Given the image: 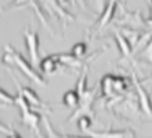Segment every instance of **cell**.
Instances as JSON below:
<instances>
[{"instance_id":"obj_25","label":"cell","mask_w":152,"mask_h":138,"mask_svg":"<svg viewBox=\"0 0 152 138\" xmlns=\"http://www.w3.org/2000/svg\"><path fill=\"white\" fill-rule=\"evenodd\" d=\"M0 132H5V134H9V135L14 134V131H12L11 128H6L3 123H0Z\"/></svg>"},{"instance_id":"obj_8","label":"cell","mask_w":152,"mask_h":138,"mask_svg":"<svg viewBox=\"0 0 152 138\" xmlns=\"http://www.w3.org/2000/svg\"><path fill=\"white\" fill-rule=\"evenodd\" d=\"M14 82H15V85L18 86V91L23 94V97L27 100V103L31 105V107H39V108H48L42 101H40V98L37 97V94L31 89V88H28V86H24V88H21V85H20V82L17 80V77H14Z\"/></svg>"},{"instance_id":"obj_26","label":"cell","mask_w":152,"mask_h":138,"mask_svg":"<svg viewBox=\"0 0 152 138\" xmlns=\"http://www.w3.org/2000/svg\"><path fill=\"white\" fill-rule=\"evenodd\" d=\"M69 3H72V5H78V3H81V5L84 6V0H69Z\"/></svg>"},{"instance_id":"obj_22","label":"cell","mask_w":152,"mask_h":138,"mask_svg":"<svg viewBox=\"0 0 152 138\" xmlns=\"http://www.w3.org/2000/svg\"><path fill=\"white\" fill-rule=\"evenodd\" d=\"M45 128H46V132H48V138H82V137H72V135H58V134H55L46 117H45Z\"/></svg>"},{"instance_id":"obj_13","label":"cell","mask_w":152,"mask_h":138,"mask_svg":"<svg viewBox=\"0 0 152 138\" xmlns=\"http://www.w3.org/2000/svg\"><path fill=\"white\" fill-rule=\"evenodd\" d=\"M130 88V80L124 76H113L112 80V91L113 95H121L124 92H127V89Z\"/></svg>"},{"instance_id":"obj_16","label":"cell","mask_w":152,"mask_h":138,"mask_svg":"<svg viewBox=\"0 0 152 138\" xmlns=\"http://www.w3.org/2000/svg\"><path fill=\"white\" fill-rule=\"evenodd\" d=\"M121 34L131 43V46H133V51H134V48L137 46V43H139V40H140V37H142V34H143V30H133V28H122L121 30Z\"/></svg>"},{"instance_id":"obj_15","label":"cell","mask_w":152,"mask_h":138,"mask_svg":"<svg viewBox=\"0 0 152 138\" xmlns=\"http://www.w3.org/2000/svg\"><path fill=\"white\" fill-rule=\"evenodd\" d=\"M63 104L67 105L69 108H76L81 105V97L79 94L76 92L75 89L73 91H67L64 95H63Z\"/></svg>"},{"instance_id":"obj_24","label":"cell","mask_w":152,"mask_h":138,"mask_svg":"<svg viewBox=\"0 0 152 138\" xmlns=\"http://www.w3.org/2000/svg\"><path fill=\"white\" fill-rule=\"evenodd\" d=\"M91 2H93V5H94V9L97 11V12H103L104 11V8H106V2H109V0H91Z\"/></svg>"},{"instance_id":"obj_3","label":"cell","mask_w":152,"mask_h":138,"mask_svg":"<svg viewBox=\"0 0 152 138\" xmlns=\"http://www.w3.org/2000/svg\"><path fill=\"white\" fill-rule=\"evenodd\" d=\"M122 17L119 20H115V22L118 25H128V28L133 30H142V28H148V18H143L140 12H127L122 9Z\"/></svg>"},{"instance_id":"obj_12","label":"cell","mask_w":152,"mask_h":138,"mask_svg":"<svg viewBox=\"0 0 152 138\" xmlns=\"http://www.w3.org/2000/svg\"><path fill=\"white\" fill-rule=\"evenodd\" d=\"M113 37H115V40H116V43H118V46H119V51H121V55L124 56V58H128V56H131V52H133V46H131V43L121 34V31H115L113 33Z\"/></svg>"},{"instance_id":"obj_20","label":"cell","mask_w":152,"mask_h":138,"mask_svg":"<svg viewBox=\"0 0 152 138\" xmlns=\"http://www.w3.org/2000/svg\"><path fill=\"white\" fill-rule=\"evenodd\" d=\"M87 49H88V48H87V43H85V42H78V43L73 45L70 53H72L73 56H76V58H82V56L87 53Z\"/></svg>"},{"instance_id":"obj_28","label":"cell","mask_w":152,"mask_h":138,"mask_svg":"<svg viewBox=\"0 0 152 138\" xmlns=\"http://www.w3.org/2000/svg\"><path fill=\"white\" fill-rule=\"evenodd\" d=\"M151 20H152V0H151V17H149Z\"/></svg>"},{"instance_id":"obj_5","label":"cell","mask_w":152,"mask_h":138,"mask_svg":"<svg viewBox=\"0 0 152 138\" xmlns=\"http://www.w3.org/2000/svg\"><path fill=\"white\" fill-rule=\"evenodd\" d=\"M24 39H26V46H27V51L30 55L31 65H39L40 59H39V36H37V33L27 27L24 30Z\"/></svg>"},{"instance_id":"obj_17","label":"cell","mask_w":152,"mask_h":138,"mask_svg":"<svg viewBox=\"0 0 152 138\" xmlns=\"http://www.w3.org/2000/svg\"><path fill=\"white\" fill-rule=\"evenodd\" d=\"M87 74H88V65H85L84 67V70H82V74H81V77H79V80H78V83H76V92L79 94V97L81 98H84L85 95H87V92L90 91L88 88H87Z\"/></svg>"},{"instance_id":"obj_7","label":"cell","mask_w":152,"mask_h":138,"mask_svg":"<svg viewBox=\"0 0 152 138\" xmlns=\"http://www.w3.org/2000/svg\"><path fill=\"white\" fill-rule=\"evenodd\" d=\"M43 6L49 11V14L51 15H54V14H57V17H60L61 20H63V24L66 25V21L67 20H73V17L63 8V5L58 2V0H43Z\"/></svg>"},{"instance_id":"obj_1","label":"cell","mask_w":152,"mask_h":138,"mask_svg":"<svg viewBox=\"0 0 152 138\" xmlns=\"http://www.w3.org/2000/svg\"><path fill=\"white\" fill-rule=\"evenodd\" d=\"M2 61H3L5 64H15L30 80H33V82H36V83H39V85H45V83H46V82L42 79V76L34 70V67L31 65V62H28V61H27L20 52H17L12 46H9V45L5 46V53H3Z\"/></svg>"},{"instance_id":"obj_21","label":"cell","mask_w":152,"mask_h":138,"mask_svg":"<svg viewBox=\"0 0 152 138\" xmlns=\"http://www.w3.org/2000/svg\"><path fill=\"white\" fill-rule=\"evenodd\" d=\"M91 125H93V117L88 116V114H84L78 119V128L81 131H90Z\"/></svg>"},{"instance_id":"obj_18","label":"cell","mask_w":152,"mask_h":138,"mask_svg":"<svg viewBox=\"0 0 152 138\" xmlns=\"http://www.w3.org/2000/svg\"><path fill=\"white\" fill-rule=\"evenodd\" d=\"M112 80H113V74H106L102 79V92H103V97H106V98H112L113 97Z\"/></svg>"},{"instance_id":"obj_10","label":"cell","mask_w":152,"mask_h":138,"mask_svg":"<svg viewBox=\"0 0 152 138\" xmlns=\"http://www.w3.org/2000/svg\"><path fill=\"white\" fill-rule=\"evenodd\" d=\"M26 5H28V6H31L34 11H36V14H37V17H39V20L46 25V28L48 30H51V27H49V24H48V21L45 20V15H43V12L40 11V8H39V5L34 2V0H14V2L8 6V8H5V11L6 9H12V8H18V6H26Z\"/></svg>"},{"instance_id":"obj_2","label":"cell","mask_w":152,"mask_h":138,"mask_svg":"<svg viewBox=\"0 0 152 138\" xmlns=\"http://www.w3.org/2000/svg\"><path fill=\"white\" fill-rule=\"evenodd\" d=\"M15 104H17V105L20 107V110H21V123L30 126V128L37 134L39 138H43L42 134H40V129H39V123H40V120H42V116H40L39 113H36V111H31L33 107L27 103V100L23 97V94H21L20 91H18V94L15 95Z\"/></svg>"},{"instance_id":"obj_19","label":"cell","mask_w":152,"mask_h":138,"mask_svg":"<svg viewBox=\"0 0 152 138\" xmlns=\"http://www.w3.org/2000/svg\"><path fill=\"white\" fill-rule=\"evenodd\" d=\"M137 59L139 61H145L148 64H152V40L137 53Z\"/></svg>"},{"instance_id":"obj_4","label":"cell","mask_w":152,"mask_h":138,"mask_svg":"<svg viewBox=\"0 0 152 138\" xmlns=\"http://www.w3.org/2000/svg\"><path fill=\"white\" fill-rule=\"evenodd\" d=\"M131 82H133V86H134V89H136V92H137V100H139V105H140L142 111H143L146 116L152 117V101H151L149 94L146 92V89H145L143 85L139 82V79H137V76H136L134 73L131 74Z\"/></svg>"},{"instance_id":"obj_11","label":"cell","mask_w":152,"mask_h":138,"mask_svg":"<svg viewBox=\"0 0 152 138\" xmlns=\"http://www.w3.org/2000/svg\"><path fill=\"white\" fill-rule=\"evenodd\" d=\"M91 138H134L133 131H106V132H90Z\"/></svg>"},{"instance_id":"obj_6","label":"cell","mask_w":152,"mask_h":138,"mask_svg":"<svg viewBox=\"0 0 152 138\" xmlns=\"http://www.w3.org/2000/svg\"><path fill=\"white\" fill-rule=\"evenodd\" d=\"M118 5H119V0H109V2H107L104 11H103V12L100 14V17H99L97 30L104 28V27L113 20V17H115V14H116V9H118Z\"/></svg>"},{"instance_id":"obj_14","label":"cell","mask_w":152,"mask_h":138,"mask_svg":"<svg viewBox=\"0 0 152 138\" xmlns=\"http://www.w3.org/2000/svg\"><path fill=\"white\" fill-rule=\"evenodd\" d=\"M57 56H58L61 64H67V65L75 67V68H81V67L84 68L87 65V61H82L81 58H76L72 53H57Z\"/></svg>"},{"instance_id":"obj_27","label":"cell","mask_w":152,"mask_h":138,"mask_svg":"<svg viewBox=\"0 0 152 138\" xmlns=\"http://www.w3.org/2000/svg\"><path fill=\"white\" fill-rule=\"evenodd\" d=\"M8 138H21V137H20V135H18L17 132H14V134H12V135H9Z\"/></svg>"},{"instance_id":"obj_23","label":"cell","mask_w":152,"mask_h":138,"mask_svg":"<svg viewBox=\"0 0 152 138\" xmlns=\"http://www.w3.org/2000/svg\"><path fill=\"white\" fill-rule=\"evenodd\" d=\"M0 101H3V103H6V104L14 105V104H15V97H14V95H9L5 89L0 88Z\"/></svg>"},{"instance_id":"obj_9","label":"cell","mask_w":152,"mask_h":138,"mask_svg":"<svg viewBox=\"0 0 152 138\" xmlns=\"http://www.w3.org/2000/svg\"><path fill=\"white\" fill-rule=\"evenodd\" d=\"M58 64H61V62H60V59H58L57 53H52V55H49V56H46V58L40 59L39 68H40V72H42V73H45V74H52V73H55V72H57Z\"/></svg>"}]
</instances>
